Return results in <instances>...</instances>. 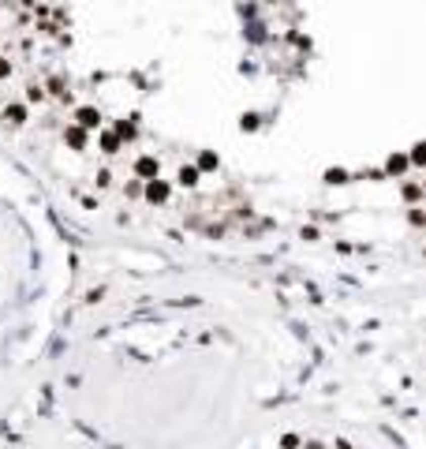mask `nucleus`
I'll use <instances>...</instances> for the list:
<instances>
[{
    "label": "nucleus",
    "mask_w": 426,
    "mask_h": 449,
    "mask_svg": "<svg viewBox=\"0 0 426 449\" xmlns=\"http://www.w3.org/2000/svg\"><path fill=\"white\" fill-rule=\"evenodd\" d=\"M8 71H12V64H8V60H0V79H4Z\"/></svg>",
    "instance_id": "14"
},
{
    "label": "nucleus",
    "mask_w": 426,
    "mask_h": 449,
    "mask_svg": "<svg viewBox=\"0 0 426 449\" xmlns=\"http://www.w3.org/2000/svg\"><path fill=\"white\" fill-rule=\"evenodd\" d=\"M68 142L75 150H82V146H86V131H82V128H68Z\"/></svg>",
    "instance_id": "9"
},
{
    "label": "nucleus",
    "mask_w": 426,
    "mask_h": 449,
    "mask_svg": "<svg viewBox=\"0 0 426 449\" xmlns=\"http://www.w3.org/2000/svg\"><path fill=\"white\" fill-rule=\"evenodd\" d=\"M176 180H179V187H195V184H198V169H195V165H183V169L176 173Z\"/></svg>",
    "instance_id": "5"
},
{
    "label": "nucleus",
    "mask_w": 426,
    "mask_h": 449,
    "mask_svg": "<svg viewBox=\"0 0 426 449\" xmlns=\"http://www.w3.org/2000/svg\"><path fill=\"white\" fill-rule=\"evenodd\" d=\"M98 142H101V150H105V154H116V150H120V139L112 135V131H101Z\"/></svg>",
    "instance_id": "6"
},
{
    "label": "nucleus",
    "mask_w": 426,
    "mask_h": 449,
    "mask_svg": "<svg viewBox=\"0 0 426 449\" xmlns=\"http://www.w3.org/2000/svg\"><path fill=\"white\" fill-rule=\"evenodd\" d=\"M135 173H138L142 180H146V184H150V180H157V157H150V154H142V157L135 161Z\"/></svg>",
    "instance_id": "3"
},
{
    "label": "nucleus",
    "mask_w": 426,
    "mask_h": 449,
    "mask_svg": "<svg viewBox=\"0 0 426 449\" xmlns=\"http://www.w3.org/2000/svg\"><path fill=\"white\" fill-rule=\"evenodd\" d=\"M195 169H217V154H202L198 157V165Z\"/></svg>",
    "instance_id": "11"
},
{
    "label": "nucleus",
    "mask_w": 426,
    "mask_h": 449,
    "mask_svg": "<svg viewBox=\"0 0 426 449\" xmlns=\"http://www.w3.org/2000/svg\"><path fill=\"white\" fill-rule=\"evenodd\" d=\"M168 195H172V187H168L165 180H150V184H146V198H150V202H168Z\"/></svg>",
    "instance_id": "2"
},
{
    "label": "nucleus",
    "mask_w": 426,
    "mask_h": 449,
    "mask_svg": "<svg viewBox=\"0 0 426 449\" xmlns=\"http://www.w3.org/2000/svg\"><path fill=\"white\" fill-rule=\"evenodd\" d=\"M404 198H408V202H415V198H419V184H408V187H404Z\"/></svg>",
    "instance_id": "12"
},
{
    "label": "nucleus",
    "mask_w": 426,
    "mask_h": 449,
    "mask_svg": "<svg viewBox=\"0 0 426 449\" xmlns=\"http://www.w3.org/2000/svg\"><path fill=\"white\" fill-rule=\"evenodd\" d=\"M258 128V116H243V131H254Z\"/></svg>",
    "instance_id": "13"
},
{
    "label": "nucleus",
    "mask_w": 426,
    "mask_h": 449,
    "mask_svg": "<svg viewBox=\"0 0 426 449\" xmlns=\"http://www.w3.org/2000/svg\"><path fill=\"white\" fill-rule=\"evenodd\" d=\"M116 139H135V124L131 120H116V131H112Z\"/></svg>",
    "instance_id": "7"
},
{
    "label": "nucleus",
    "mask_w": 426,
    "mask_h": 449,
    "mask_svg": "<svg viewBox=\"0 0 426 449\" xmlns=\"http://www.w3.org/2000/svg\"><path fill=\"white\" fill-rule=\"evenodd\" d=\"M385 169H389L393 176H396V173H404V169H408V157H404V154H393L389 161H385Z\"/></svg>",
    "instance_id": "8"
},
{
    "label": "nucleus",
    "mask_w": 426,
    "mask_h": 449,
    "mask_svg": "<svg viewBox=\"0 0 426 449\" xmlns=\"http://www.w3.org/2000/svg\"><path fill=\"white\" fill-rule=\"evenodd\" d=\"M325 184H348V173H344V169H329V173H325Z\"/></svg>",
    "instance_id": "10"
},
{
    "label": "nucleus",
    "mask_w": 426,
    "mask_h": 449,
    "mask_svg": "<svg viewBox=\"0 0 426 449\" xmlns=\"http://www.w3.org/2000/svg\"><path fill=\"white\" fill-rule=\"evenodd\" d=\"M75 128H82V131H98V128H101V109H93V105H82V109L75 112Z\"/></svg>",
    "instance_id": "1"
},
{
    "label": "nucleus",
    "mask_w": 426,
    "mask_h": 449,
    "mask_svg": "<svg viewBox=\"0 0 426 449\" xmlns=\"http://www.w3.org/2000/svg\"><path fill=\"white\" fill-rule=\"evenodd\" d=\"M4 120L12 124V128H19V124L26 120V105H8V109H4Z\"/></svg>",
    "instance_id": "4"
}]
</instances>
